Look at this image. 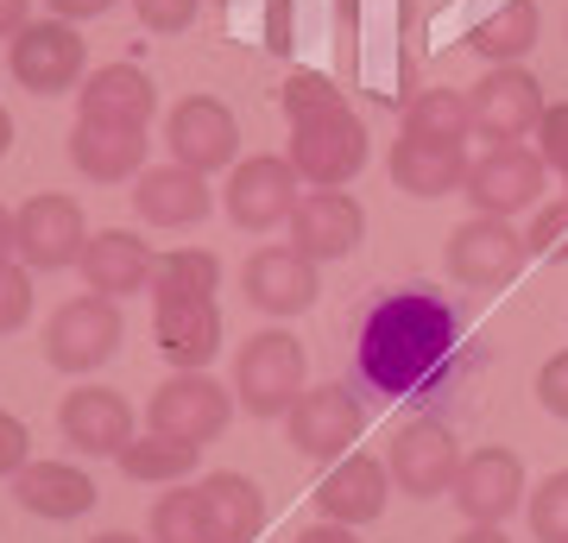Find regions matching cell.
I'll use <instances>...</instances> for the list:
<instances>
[{"label":"cell","mask_w":568,"mask_h":543,"mask_svg":"<svg viewBox=\"0 0 568 543\" xmlns=\"http://www.w3.org/2000/svg\"><path fill=\"white\" fill-rule=\"evenodd\" d=\"M462 361V316L436 284L373 298L354 335V373L373 399H429Z\"/></svg>","instance_id":"1"},{"label":"cell","mask_w":568,"mask_h":543,"mask_svg":"<svg viewBox=\"0 0 568 543\" xmlns=\"http://www.w3.org/2000/svg\"><path fill=\"white\" fill-rule=\"evenodd\" d=\"M304 380H310V354L291 329H260L234 354V399L246 404V418H284L304 399Z\"/></svg>","instance_id":"2"},{"label":"cell","mask_w":568,"mask_h":543,"mask_svg":"<svg viewBox=\"0 0 568 543\" xmlns=\"http://www.w3.org/2000/svg\"><path fill=\"white\" fill-rule=\"evenodd\" d=\"M366 152H373V140H366L361 114L328 108L316 121L291 127V152H284V159L297 164V178H304L310 190H342V183H354L366 171Z\"/></svg>","instance_id":"3"},{"label":"cell","mask_w":568,"mask_h":543,"mask_svg":"<svg viewBox=\"0 0 568 543\" xmlns=\"http://www.w3.org/2000/svg\"><path fill=\"white\" fill-rule=\"evenodd\" d=\"M121 335H126L121 303L89 291V298L58 303V316L44 322V361L58 366V373H95L102 361L121 354Z\"/></svg>","instance_id":"4"},{"label":"cell","mask_w":568,"mask_h":543,"mask_svg":"<svg viewBox=\"0 0 568 543\" xmlns=\"http://www.w3.org/2000/svg\"><path fill=\"white\" fill-rule=\"evenodd\" d=\"M525 260H530V241L506 222V215H474V222H462L443 247L448 279L467 284V291H506V284L525 272Z\"/></svg>","instance_id":"5"},{"label":"cell","mask_w":568,"mask_h":543,"mask_svg":"<svg viewBox=\"0 0 568 543\" xmlns=\"http://www.w3.org/2000/svg\"><path fill=\"white\" fill-rule=\"evenodd\" d=\"M467 108H474V133L487 145H511L537 133L544 121V82L530 77L525 63H487V77L467 89Z\"/></svg>","instance_id":"6"},{"label":"cell","mask_w":568,"mask_h":543,"mask_svg":"<svg viewBox=\"0 0 568 543\" xmlns=\"http://www.w3.org/2000/svg\"><path fill=\"white\" fill-rule=\"evenodd\" d=\"M544 178L549 164L537 145L511 140V145H487L480 159L467 164V202H474V215H518V209H530V202L544 197Z\"/></svg>","instance_id":"7"},{"label":"cell","mask_w":568,"mask_h":543,"mask_svg":"<svg viewBox=\"0 0 568 543\" xmlns=\"http://www.w3.org/2000/svg\"><path fill=\"white\" fill-rule=\"evenodd\" d=\"M7 70L32 89V95H70L89 70V51H82V32L70 20H32L26 32H13V51H7Z\"/></svg>","instance_id":"8"},{"label":"cell","mask_w":568,"mask_h":543,"mask_svg":"<svg viewBox=\"0 0 568 543\" xmlns=\"http://www.w3.org/2000/svg\"><path fill=\"white\" fill-rule=\"evenodd\" d=\"M386 474H392L398 493H410V500H436V493H448L455 474H462V443H455V430H448L443 418L405 423V430L392 436Z\"/></svg>","instance_id":"9"},{"label":"cell","mask_w":568,"mask_h":543,"mask_svg":"<svg viewBox=\"0 0 568 543\" xmlns=\"http://www.w3.org/2000/svg\"><path fill=\"white\" fill-rule=\"evenodd\" d=\"M366 430V411L347 385H310L304 399L284 411V436L304 462H328V455H347L361 443Z\"/></svg>","instance_id":"10"},{"label":"cell","mask_w":568,"mask_h":543,"mask_svg":"<svg viewBox=\"0 0 568 543\" xmlns=\"http://www.w3.org/2000/svg\"><path fill=\"white\" fill-rule=\"evenodd\" d=\"M227 418H234V392L215 385L209 373H171L152 392V430H164V436H178L190 449L215 443L227 430Z\"/></svg>","instance_id":"11"},{"label":"cell","mask_w":568,"mask_h":543,"mask_svg":"<svg viewBox=\"0 0 568 543\" xmlns=\"http://www.w3.org/2000/svg\"><path fill=\"white\" fill-rule=\"evenodd\" d=\"M164 145H171V159L190 164V171H227L234 152H241V121L227 114V101L215 95H183L171 108V121H164Z\"/></svg>","instance_id":"12"},{"label":"cell","mask_w":568,"mask_h":543,"mask_svg":"<svg viewBox=\"0 0 568 543\" xmlns=\"http://www.w3.org/2000/svg\"><path fill=\"white\" fill-rule=\"evenodd\" d=\"M455 512L467 524H506L518 505H525V462L511 449H474L462 455V474H455Z\"/></svg>","instance_id":"13"},{"label":"cell","mask_w":568,"mask_h":543,"mask_svg":"<svg viewBox=\"0 0 568 543\" xmlns=\"http://www.w3.org/2000/svg\"><path fill=\"white\" fill-rule=\"evenodd\" d=\"M241 291L265 316H304L310 303H316V291H323V272L297 247H260L241 272Z\"/></svg>","instance_id":"14"},{"label":"cell","mask_w":568,"mask_h":543,"mask_svg":"<svg viewBox=\"0 0 568 543\" xmlns=\"http://www.w3.org/2000/svg\"><path fill=\"white\" fill-rule=\"evenodd\" d=\"M13 222H20V260L32 265V272H63V265H77L82 247H89L82 209L70 197H58V190H39Z\"/></svg>","instance_id":"15"},{"label":"cell","mask_w":568,"mask_h":543,"mask_svg":"<svg viewBox=\"0 0 568 543\" xmlns=\"http://www.w3.org/2000/svg\"><path fill=\"white\" fill-rule=\"evenodd\" d=\"M222 202H227V222L246 228V234H265V228L291 222V209H297V164L291 159H246V164H234Z\"/></svg>","instance_id":"16"},{"label":"cell","mask_w":568,"mask_h":543,"mask_svg":"<svg viewBox=\"0 0 568 543\" xmlns=\"http://www.w3.org/2000/svg\"><path fill=\"white\" fill-rule=\"evenodd\" d=\"M366 241V209L347 190H310V197H297V209H291V247L297 253H310V260H347L354 247Z\"/></svg>","instance_id":"17"},{"label":"cell","mask_w":568,"mask_h":543,"mask_svg":"<svg viewBox=\"0 0 568 543\" xmlns=\"http://www.w3.org/2000/svg\"><path fill=\"white\" fill-rule=\"evenodd\" d=\"M77 272L89 279V291H102V298H140L145 284H152V272H159V253L145 247V234H133V228H95L89 234V247H82Z\"/></svg>","instance_id":"18"},{"label":"cell","mask_w":568,"mask_h":543,"mask_svg":"<svg viewBox=\"0 0 568 543\" xmlns=\"http://www.w3.org/2000/svg\"><path fill=\"white\" fill-rule=\"evenodd\" d=\"M152 335L178 373H203L222 354V310H215V298H159Z\"/></svg>","instance_id":"19"},{"label":"cell","mask_w":568,"mask_h":543,"mask_svg":"<svg viewBox=\"0 0 568 543\" xmlns=\"http://www.w3.org/2000/svg\"><path fill=\"white\" fill-rule=\"evenodd\" d=\"M133 209H140L145 228H196L215 209V197H209L203 171H190V164H145L140 178H133Z\"/></svg>","instance_id":"20"},{"label":"cell","mask_w":568,"mask_h":543,"mask_svg":"<svg viewBox=\"0 0 568 543\" xmlns=\"http://www.w3.org/2000/svg\"><path fill=\"white\" fill-rule=\"evenodd\" d=\"M58 423L70 436V449H82V455H121L133 443V404L114 385H77L63 399Z\"/></svg>","instance_id":"21"},{"label":"cell","mask_w":568,"mask_h":543,"mask_svg":"<svg viewBox=\"0 0 568 543\" xmlns=\"http://www.w3.org/2000/svg\"><path fill=\"white\" fill-rule=\"evenodd\" d=\"M159 89L140 63H102L95 77H82L77 121H108V127H152Z\"/></svg>","instance_id":"22"},{"label":"cell","mask_w":568,"mask_h":543,"mask_svg":"<svg viewBox=\"0 0 568 543\" xmlns=\"http://www.w3.org/2000/svg\"><path fill=\"white\" fill-rule=\"evenodd\" d=\"M392 183L405 197H448L467 183V145L462 140H424V133H398L392 145Z\"/></svg>","instance_id":"23"},{"label":"cell","mask_w":568,"mask_h":543,"mask_svg":"<svg viewBox=\"0 0 568 543\" xmlns=\"http://www.w3.org/2000/svg\"><path fill=\"white\" fill-rule=\"evenodd\" d=\"M70 164L89 183H126L145 171V127H108V121H77L70 133Z\"/></svg>","instance_id":"24"},{"label":"cell","mask_w":568,"mask_h":543,"mask_svg":"<svg viewBox=\"0 0 568 543\" xmlns=\"http://www.w3.org/2000/svg\"><path fill=\"white\" fill-rule=\"evenodd\" d=\"M386 493H392L386 462H373V455H347V462L316 486V512L361 531V524H373L379 512H386Z\"/></svg>","instance_id":"25"},{"label":"cell","mask_w":568,"mask_h":543,"mask_svg":"<svg viewBox=\"0 0 568 543\" xmlns=\"http://www.w3.org/2000/svg\"><path fill=\"white\" fill-rule=\"evenodd\" d=\"M13 500L32 519H82L95 505V474H82L77 462H26L13 474Z\"/></svg>","instance_id":"26"},{"label":"cell","mask_w":568,"mask_h":543,"mask_svg":"<svg viewBox=\"0 0 568 543\" xmlns=\"http://www.w3.org/2000/svg\"><path fill=\"white\" fill-rule=\"evenodd\" d=\"M537 32H544L537 0H499V13H487V20L474 26L462 39V51H474L480 63H518L537 44Z\"/></svg>","instance_id":"27"},{"label":"cell","mask_w":568,"mask_h":543,"mask_svg":"<svg viewBox=\"0 0 568 543\" xmlns=\"http://www.w3.org/2000/svg\"><path fill=\"white\" fill-rule=\"evenodd\" d=\"M203 500H209V512H215L222 543H260V531H265V493L246 481V474H234V467L209 474Z\"/></svg>","instance_id":"28"},{"label":"cell","mask_w":568,"mask_h":543,"mask_svg":"<svg viewBox=\"0 0 568 543\" xmlns=\"http://www.w3.org/2000/svg\"><path fill=\"white\" fill-rule=\"evenodd\" d=\"M152 543H222L203 486H171V493L152 505Z\"/></svg>","instance_id":"29"},{"label":"cell","mask_w":568,"mask_h":543,"mask_svg":"<svg viewBox=\"0 0 568 543\" xmlns=\"http://www.w3.org/2000/svg\"><path fill=\"white\" fill-rule=\"evenodd\" d=\"M114 462H121L126 481H183V474H196V449L152 430V436H133Z\"/></svg>","instance_id":"30"},{"label":"cell","mask_w":568,"mask_h":543,"mask_svg":"<svg viewBox=\"0 0 568 543\" xmlns=\"http://www.w3.org/2000/svg\"><path fill=\"white\" fill-rule=\"evenodd\" d=\"M405 133H424V140H462L474 133V108H467L462 89H424V95L405 101Z\"/></svg>","instance_id":"31"},{"label":"cell","mask_w":568,"mask_h":543,"mask_svg":"<svg viewBox=\"0 0 568 543\" xmlns=\"http://www.w3.org/2000/svg\"><path fill=\"white\" fill-rule=\"evenodd\" d=\"M215 284H222V260L209 247H178V253H159L152 298H215Z\"/></svg>","instance_id":"32"},{"label":"cell","mask_w":568,"mask_h":543,"mask_svg":"<svg viewBox=\"0 0 568 543\" xmlns=\"http://www.w3.org/2000/svg\"><path fill=\"white\" fill-rule=\"evenodd\" d=\"M525 512H530V537L537 543H568V467H556V474L530 493Z\"/></svg>","instance_id":"33"},{"label":"cell","mask_w":568,"mask_h":543,"mask_svg":"<svg viewBox=\"0 0 568 543\" xmlns=\"http://www.w3.org/2000/svg\"><path fill=\"white\" fill-rule=\"evenodd\" d=\"M328 108H347L342 89L328 77H316V70H297V77L284 82V114H291V127L297 121H316V114H328Z\"/></svg>","instance_id":"34"},{"label":"cell","mask_w":568,"mask_h":543,"mask_svg":"<svg viewBox=\"0 0 568 543\" xmlns=\"http://www.w3.org/2000/svg\"><path fill=\"white\" fill-rule=\"evenodd\" d=\"M32 322V265L7 260L0 265V335H13Z\"/></svg>","instance_id":"35"},{"label":"cell","mask_w":568,"mask_h":543,"mask_svg":"<svg viewBox=\"0 0 568 543\" xmlns=\"http://www.w3.org/2000/svg\"><path fill=\"white\" fill-rule=\"evenodd\" d=\"M530 253H544V260H568V197L537 209V222H530Z\"/></svg>","instance_id":"36"},{"label":"cell","mask_w":568,"mask_h":543,"mask_svg":"<svg viewBox=\"0 0 568 543\" xmlns=\"http://www.w3.org/2000/svg\"><path fill=\"white\" fill-rule=\"evenodd\" d=\"M537 152H544L549 171H562L568 178V101L544 108V121H537Z\"/></svg>","instance_id":"37"},{"label":"cell","mask_w":568,"mask_h":543,"mask_svg":"<svg viewBox=\"0 0 568 543\" xmlns=\"http://www.w3.org/2000/svg\"><path fill=\"white\" fill-rule=\"evenodd\" d=\"M196 7L203 0H133V13H140L145 32H183V26L196 20Z\"/></svg>","instance_id":"38"},{"label":"cell","mask_w":568,"mask_h":543,"mask_svg":"<svg viewBox=\"0 0 568 543\" xmlns=\"http://www.w3.org/2000/svg\"><path fill=\"white\" fill-rule=\"evenodd\" d=\"M537 404H544L549 418L568 423V354H549V361L537 366Z\"/></svg>","instance_id":"39"},{"label":"cell","mask_w":568,"mask_h":543,"mask_svg":"<svg viewBox=\"0 0 568 543\" xmlns=\"http://www.w3.org/2000/svg\"><path fill=\"white\" fill-rule=\"evenodd\" d=\"M32 455V436H26V423L13 411H0V481H13Z\"/></svg>","instance_id":"40"},{"label":"cell","mask_w":568,"mask_h":543,"mask_svg":"<svg viewBox=\"0 0 568 543\" xmlns=\"http://www.w3.org/2000/svg\"><path fill=\"white\" fill-rule=\"evenodd\" d=\"M108 7H114V0H44V13H58V20H102Z\"/></svg>","instance_id":"41"},{"label":"cell","mask_w":568,"mask_h":543,"mask_svg":"<svg viewBox=\"0 0 568 543\" xmlns=\"http://www.w3.org/2000/svg\"><path fill=\"white\" fill-rule=\"evenodd\" d=\"M32 26V0H0V39H13Z\"/></svg>","instance_id":"42"},{"label":"cell","mask_w":568,"mask_h":543,"mask_svg":"<svg viewBox=\"0 0 568 543\" xmlns=\"http://www.w3.org/2000/svg\"><path fill=\"white\" fill-rule=\"evenodd\" d=\"M297 543H354V524L323 519V524H310V531H297Z\"/></svg>","instance_id":"43"},{"label":"cell","mask_w":568,"mask_h":543,"mask_svg":"<svg viewBox=\"0 0 568 543\" xmlns=\"http://www.w3.org/2000/svg\"><path fill=\"white\" fill-rule=\"evenodd\" d=\"M13 253H20V222H13V215L0 209V265L13 260Z\"/></svg>","instance_id":"44"},{"label":"cell","mask_w":568,"mask_h":543,"mask_svg":"<svg viewBox=\"0 0 568 543\" xmlns=\"http://www.w3.org/2000/svg\"><path fill=\"white\" fill-rule=\"evenodd\" d=\"M455 543H511V537L499 531V524H467V531H462Z\"/></svg>","instance_id":"45"},{"label":"cell","mask_w":568,"mask_h":543,"mask_svg":"<svg viewBox=\"0 0 568 543\" xmlns=\"http://www.w3.org/2000/svg\"><path fill=\"white\" fill-rule=\"evenodd\" d=\"M7 152H13V114L0 108V159H7Z\"/></svg>","instance_id":"46"},{"label":"cell","mask_w":568,"mask_h":543,"mask_svg":"<svg viewBox=\"0 0 568 543\" xmlns=\"http://www.w3.org/2000/svg\"><path fill=\"white\" fill-rule=\"evenodd\" d=\"M95 543H145V537H133V531H102Z\"/></svg>","instance_id":"47"}]
</instances>
